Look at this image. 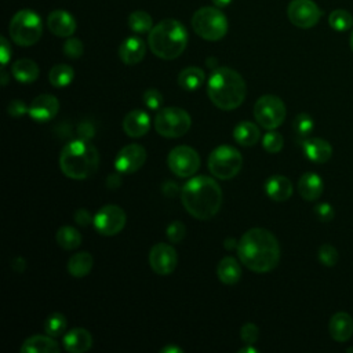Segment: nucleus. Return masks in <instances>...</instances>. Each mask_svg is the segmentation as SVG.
<instances>
[{"mask_svg":"<svg viewBox=\"0 0 353 353\" xmlns=\"http://www.w3.org/2000/svg\"><path fill=\"white\" fill-rule=\"evenodd\" d=\"M237 254L245 268L256 273H265L277 266L280 245L272 232L254 228L241 236L237 244Z\"/></svg>","mask_w":353,"mask_h":353,"instance_id":"1","label":"nucleus"},{"mask_svg":"<svg viewBox=\"0 0 353 353\" xmlns=\"http://www.w3.org/2000/svg\"><path fill=\"white\" fill-rule=\"evenodd\" d=\"M181 200L185 210L194 218L205 221L212 218L221 208L222 190L210 176L190 178L182 188Z\"/></svg>","mask_w":353,"mask_h":353,"instance_id":"2","label":"nucleus"},{"mask_svg":"<svg viewBox=\"0 0 353 353\" xmlns=\"http://www.w3.org/2000/svg\"><path fill=\"white\" fill-rule=\"evenodd\" d=\"M244 79L233 69L216 68L207 83V94L211 102L222 110H233L239 108L245 98Z\"/></svg>","mask_w":353,"mask_h":353,"instance_id":"3","label":"nucleus"},{"mask_svg":"<svg viewBox=\"0 0 353 353\" xmlns=\"http://www.w3.org/2000/svg\"><path fill=\"white\" fill-rule=\"evenodd\" d=\"M99 165V153L87 139L66 143L59 156L62 172L72 179H85L95 174Z\"/></svg>","mask_w":353,"mask_h":353,"instance_id":"4","label":"nucleus"},{"mask_svg":"<svg viewBox=\"0 0 353 353\" xmlns=\"http://www.w3.org/2000/svg\"><path fill=\"white\" fill-rule=\"evenodd\" d=\"M148 44L156 57L167 61L175 59L188 46V32L179 21L163 19L149 32Z\"/></svg>","mask_w":353,"mask_h":353,"instance_id":"5","label":"nucleus"},{"mask_svg":"<svg viewBox=\"0 0 353 353\" xmlns=\"http://www.w3.org/2000/svg\"><path fill=\"white\" fill-rule=\"evenodd\" d=\"M8 32L15 44L22 47L33 46L43 33L41 18L32 10H21L11 18Z\"/></svg>","mask_w":353,"mask_h":353,"instance_id":"6","label":"nucleus"},{"mask_svg":"<svg viewBox=\"0 0 353 353\" xmlns=\"http://www.w3.org/2000/svg\"><path fill=\"white\" fill-rule=\"evenodd\" d=\"M193 30L204 40H221L228 32V19L219 7H201L192 17Z\"/></svg>","mask_w":353,"mask_h":353,"instance_id":"7","label":"nucleus"},{"mask_svg":"<svg viewBox=\"0 0 353 353\" xmlns=\"http://www.w3.org/2000/svg\"><path fill=\"white\" fill-rule=\"evenodd\" d=\"M192 120L186 110L181 108H163L154 116L156 131L165 138H179L190 128Z\"/></svg>","mask_w":353,"mask_h":353,"instance_id":"8","label":"nucleus"},{"mask_svg":"<svg viewBox=\"0 0 353 353\" xmlns=\"http://www.w3.org/2000/svg\"><path fill=\"white\" fill-rule=\"evenodd\" d=\"M243 165V157L237 149L229 145L215 148L208 157L210 172L219 179H230L239 174Z\"/></svg>","mask_w":353,"mask_h":353,"instance_id":"9","label":"nucleus"},{"mask_svg":"<svg viewBox=\"0 0 353 353\" xmlns=\"http://www.w3.org/2000/svg\"><path fill=\"white\" fill-rule=\"evenodd\" d=\"M285 114V105L276 95H263L254 105V117L266 130H274L281 125Z\"/></svg>","mask_w":353,"mask_h":353,"instance_id":"10","label":"nucleus"},{"mask_svg":"<svg viewBox=\"0 0 353 353\" xmlns=\"http://www.w3.org/2000/svg\"><path fill=\"white\" fill-rule=\"evenodd\" d=\"M170 170L179 178H188L196 174L200 167V157L197 152L186 145L174 148L167 157Z\"/></svg>","mask_w":353,"mask_h":353,"instance_id":"11","label":"nucleus"},{"mask_svg":"<svg viewBox=\"0 0 353 353\" xmlns=\"http://www.w3.org/2000/svg\"><path fill=\"white\" fill-rule=\"evenodd\" d=\"M287 15L296 28L309 29L320 21L323 11L312 0H292L287 7Z\"/></svg>","mask_w":353,"mask_h":353,"instance_id":"12","label":"nucleus"},{"mask_svg":"<svg viewBox=\"0 0 353 353\" xmlns=\"http://www.w3.org/2000/svg\"><path fill=\"white\" fill-rule=\"evenodd\" d=\"M95 229L103 236H114L125 225V212L114 204L103 205L92 219Z\"/></svg>","mask_w":353,"mask_h":353,"instance_id":"13","label":"nucleus"},{"mask_svg":"<svg viewBox=\"0 0 353 353\" xmlns=\"http://www.w3.org/2000/svg\"><path fill=\"white\" fill-rule=\"evenodd\" d=\"M149 263L150 268L160 276L172 273L178 263V256L174 247L165 243L154 244L149 252Z\"/></svg>","mask_w":353,"mask_h":353,"instance_id":"14","label":"nucleus"},{"mask_svg":"<svg viewBox=\"0 0 353 353\" xmlns=\"http://www.w3.org/2000/svg\"><path fill=\"white\" fill-rule=\"evenodd\" d=\"M146 160V150L139 143H130L124 146L116 156L114 165L121 174H131L138 171Z\"/></svg>","mask_w":353,"mask_h":353,"instance_id":"15","label":"nucleus"},{"mask_svg":"<svg viewBox=\"0 0 353 353\" xmlns=\"http://www.w3.org/2000/svg\"><path fill=\"white\" fill-rule=\"evenodd\" d=\"M58 110H59L58 99L51 94H41L32 101L28 109V113L37 123H46V121H50L52 117H55Z\"/></svg>","mask_w":353,"mask_h":353,"instance_id":"16","label":"nucleus"},{"mask_svg":"<svg viewBox=\"0 0 353 353\" xmlns=\"http://www.w3.org/2000/svg\"><path fill=\"white\" fill-rule=\"evenodd\" d=\"M47 26L58 37H70L76 30V21L65 10H55L47 17Z\"/></svg>","mask_w":353,"mask_h":353,"instance_id":"17","label":"nucleus"},{"mask_svg":"<svg viewBox=\"0 0 353 353\" xmlns=\"http://www.w3.org/2000/svg\"><path fill=\"white\" fill-rule=\"evenodd\" d=\"M150 128V119L146 112L134 109L125 114L123 120V130L128 137L139 138L143 137Z\"/></svg>","mask_w":353,"mask_h":353,"instance_id":"18","label":"nucleus"},{"mask_svg":"<svg viewBox=\"0 0 353 353\" xmlns=\"http://www.w3.org/2000/svg\"><path fill=\"white\" fill-rule=\"evenodd\" d=\"M146 52L145 41L138 36L127 37L119 47V57L125 65L139 63Z\"/></svg>","mask_w":353,"mask_h":353,"instance_id":"19","label":"nucleus"},{"mask_svg":"<svg viewBox=\"0 0 353 353\" xmlns=\"http://www.w3.org/2000/svg\"><path fill=\"white\" fill-rule=\"evenodd\" d=\"M328 331L334 341L346 342L353 335V319L346 312H336L328 323Z\"/></svg>","mask_w":353,"mask_h":353,"instance_id":"20","label":"nucleus"},{"mask_svg":"<svg viewBox=\"0 0 353 353\" xmlns=\"http://www.w3.org/2000/svg\"><path fill=\"white\" fill-rule=\"evenodd\" d=\"M305 156L314 163H325L332 156V146L321 138H309L302 142Z\"/></svg>","mask_w":353,"mask_h":353,"instance_id":"21","label":"nucleus"},{"mask_svg":"<svg viewBox=\"0 0 353 353\" xmlns=\"http://www.w3.org/2000/svg\"><path fill=\"white\" fill-rule=\"evenodd\" d=\"M92 346V336L84 328H73L63 335V347L70 353H83Z\"/></svg>","mask_w":353,"mask_h":353,"instance_id":"22","label":"nucleus"},{"mask_svg":"<svg viewBox=\"0 0 353 353\" xmlns=\"http://www.w3.org/2000/svg\"><path fill=\"white\" fill-rule=\"evenodd\" d=\"M324 189L323 179L316 172H305L298 181V192L307 201L317 200Z\"/></svg>","mask_w":353,"mask_h":353,"instance_id":"23","label":"nucleus"},{"mask_svg":"<svg viewBox=\"0 0 353 353\" xmlns=\"http://www.w3.org/2000/svg\"><path fill=\"white\" fill-rule=\"evenodd\" d=\"M266 193L272 200L285 201L292 194V183L284 175H272L265 185Z\"/></svg>","mask_w":353,"mask_h":353,"instance_id":"24","label":"nucleus"},{"mask_svg":"<svg viewBox=\"0 0 353 353\" xmlns=\"http://www.w3.org/2000/svg\"><path fill=\"white\" fill-rule=\"evenodd\" d=\"M61 347L50 335H33L21 346V353H59Z\"/></svg>","mask_w":353,"mask_h":353,"instance_id":"25","label":"nucleus"},{"mask_svg":"<svg viewBox=\"0 0 353 353\" xmlns=\"http://www.w3.org/2000/svg\"><path fill=\"white\" fill-rule=\"evenodd\" d=\"M218 279L228 285L236 284L241 277V268L233 256H225L216 268Z\"/></svg>","mask_w":353,"mask_h":353,"instance_id":"26","label":"nucleus"},{"mask_svg":"<svg viewBox=\"0 0 353 353\" xmlns=\"http://www.w3.org/2000/svg\"><path fill=\"white\" fill-rule=\"evenodd\" d=\"M12 76L21 83H32L39 77V66L32 59H18L11 66Z\"/></svg>","mask_w":353,"mask_h":353,"instance_id":"27","label":"nucleus"},{"mask_svg":"<svg viewBox=\"0 0 353 353\" xmlns=\"http://www.w3.org/2000/svg\"><path fill=\"white\" fill-rule=\"evenodd\" d=\"M204 79L205 74L203 69L197 66H189L181 70V73L178 74V84L186 91H194L204 83Z\"/></svg>","mask_w":353,"mask_h":353,"instance_id":"28","label":"nucleus"},{"mask_svg":"<svg viewBox=\"0 0 353 353\" xmlns=\"http://www.w3.org/2000/svg\"><path fill=\"white\" fill-rule=\"evenodd\" d=\"M233 137L237 143L243 146H252L258 142L261 132L259 128L251 123V121H241L240 124L236 125L233 131Z\"/></svg>","mask_w":353,"mask_h":353,"instance_id":"29","label":"nucleus"},{"mask_svg":"<svg viewBox=\"0 0 353 353\" xmlns=\"http://www.w3.org/2000/svg\"><path fill=\"white\" fill-rule=\"evenodd\" d=\"M92 256L90 252H77L68 261V270L73 277H84L92 268Z\"/></svg>","mask_w":353,"mask_h":353,"instance_id":"30","label":"nucleus"},{"mask_svg":"<svg viewBox=\"0 0 353 353\" xmlns=\"http://www.w3.org/2000/svg\"><path fill=\"white\" fill-rule=\"evenodd\" d=\"M73 77H74V70L72 66H69L66 63H59V65L52 66L50 70V74H48L51 85H54L57 88L69 85L72 83Z\"/></svg>","mask_w":353,"mask_h":353,"instance_id":"31","label":"nucleus"},{"mask_svg":"<svg viewBox=\"0 0 353 353\" xmlns=\"http://www.w3.org/2000/svg\"><path fill=\"white\" fill-rule=\"evenodd\" d=\"M57 243L65 250H74L81 244V234L72 226H62L55 234Z\"/></svg>","mask_w":353,"mask_h":353,"instance_id":"32","label":"nucleus"},{"mask_svg":"<svg viewBox=\"0 0 353 353\" xmlns=\"http://www.w3.org/2000/svg\"><path fill=\"white\" fill-rule=\"evenodd\" d=\"M128 28L138 34L148 33L153 28L152 17L146 11H134L128 17Z\"/></svg>","mask_w":353,"mask_h":353,"instance_id":"33","label":"nucleus"},{"mask_svg":"<svg viewBox=\"0 0 353 353\" xmlns=\"http://www.w3.org/2000/svg\"><path fill=\"white\" fill-rule=\"evenodd\" d=\"M330 26L336 32H345L353 26V17L346 10H334L328 17Z\"/></svg>","mask_w":353,"mask_h":353,"instance_id":"34","label":"nucleus"},{"mask_svg":"<svg viewBox=\"0 0 353 353\" xmlns=\"http://www.w3.org/2000/svg\"><path fill=\"white\" fill-rule=\"evenodd\" d=\"M66 330V317L61 313L50 314L44 321V331L50 336H59Z\"/></svg>","mask_w":353,"mask_h":353,"instance_id":"35","label":"nucleus"},{"mask_svg":"<svg viewBox=\"0 0 353 353\" xmlns=\"http://www.w3.org/2000/svg\"><path fill=\"white\" fill-rule=\"evenodd\" d=\"M283 135L277 131L269 130V132L265 134V137L262 138V146L268 153H277L283 149Z\"/></svg>","mask_w":353,"mask_h":353,"instance_id":"36","label":"nucleus"},{"mask_svg":"<svg viewBox=\"0 0 353 353\" xmlns=\"http://www.w3.org/2000/svg\"><path fill=\"white\" fill-rule=\"evenodd\" d=\"M292 127L294 131L301 135V137H307L313 128H314V121L312 119V116H309L307 113H299L294 121H292Z\"/></svg>","mask_w":353,"mask_h":353,"instance_id":"37","label":"nucleus"},{"mask_svg":"<svg viewBox=\"0 0 353 353\" xmlns=\"http://www.w3.org/2000/svg\"><path fill=\"white\" fill-rule=\"evenodd\" d=\"M319 261L327 266V268H332L334 265H336L338 262V251L334 245L325 243L319 248Z\"/></svg>","mask_w":353,"mask_h":353,"instance_id":"38","label":"nucleus"},{"mask_svg":"<svg viewBox=\"0 0 353 353\" xmlns=\"http://www.w3.org/2000/svg\"><path fill=\"white\" fill-rule=\"evenodd\" d=\"M83 51H84L83 43L79 39H76V37H69L63 43V54L68 58L77 59V58H80L83 55Z\"/></svg>","mask_w":353,"mask_h":353,"instance_id":"39","label":"nucleus"},{"mask_svg":"<svg viewBox=\"0 0 353 353\" xmlns=\"http://www.w3.org/2000/svg\"><path fill=\"white\" fill-rule=\"evenodd\" d=\"M143 102L152 110H160L163 105V95L156 88H148L143 92Z\"/></svg>","mask_w":353,"mask_h":353,"instance_id":"40","label":"nucleus"},{"mask_svg":"<svg viewBox=\"0 0 353 353\" xmlns=\"http://www.w3.org/2000/svg\"><path fill=\"white\" fill-rule=\"evenodd\" d=\"M186 234V228L182 222L174 221L167 228V237L171 243H181Z\"/></svg>","mask_w":353,"mask_h":353,"instance_id":"41","label":"nucleus"},{"mask_svg":"<svg viewBox=\"0 0 353 353\" xmlns=\"http://www.w3.org/2000/svg\"><path fill=\"white\" fill-rule=\"evenodd\" d=\"M258 336H259V330L255 324L252 323H247L241 327V331H240V338L244 343L247 345H254L256 341H258Z\"/></svg>","mask_w":353,"mask_h":353,"instance_id":"42","label":"nucleus"},{"mask_svg":"<svg viewBox=\"0 0 353 353\" xmlns=\"http://www.w3.org/2000/svg\"><path fill=\"white\" fill-rule=\"evenodd\" d=\"M314 215H316V218L319 221L328 222V221H331L334 218L335 212H334V208H332L331 204H328V203H319L314 207Z\"/></svg>","mask_w":353,"mask_h":353,"instance_id":"43","label":"nucleus"},{"mask_svg":"<svg viewBox=\"0 0 353 353\" xmlns=\"http://www.w3.org/2000/svg\"><path fill=\"white\" fill-rule=\"evenodd\" d=\"M29 108H26V105L21 101V99H12L8 106H7V110H8V114L14 116V117H19L22 116L23 113L28 112Z\"/></svg>","mask_w":353,"mask_h":353,"instance_id":"44","label":"nucleus"},{"mask_svg":"<svg viewBox=\"0 0 353 353\" xmlns=\"http://www.w3.org/2000/svg\"><path fill=\"white\" fill-rule=\"evenodd\" d=\"M0 43H1V44H0L1 65L6 66L7 62H8V59H10V57H11V47H10V44H8V41H7L6 37H0Z\"/></svg>","mask_w":353,"mask_h":353,"instance_id":"45","label":"nucleus"},{"mask_svg":"<svg viewBox=\"0 0 353 353\" xmlns=\"http://www.w3.org/2000/svg\"><path fill=\"white\" fill-rule=\"evenodd\" d=\"M74 221L79 225H81V226H87L91 222V215H90V212L87 210L80 208V210H77L74 212Z\"/></svg>","mask_w":353,"mask_h":353,"instance_id":"46","label":"nucleus"},{"mask_svg":"<svg viewBox=\"0 0 353 353\" xmlns=\"http://www.w3.org/2000/svg\"><path fill=\"white\" fill-rule=\"evenodd\" d=\"M106 183H108L109 189H116L121 183V179H120L119 175H109Z\"/></svg>","mask_w":353,"mask_h":353,"instance_id":"47","label":"nucleus"},{"mask_svg":"<svg viewBox=\"0 0 353 353\" xmlns=\"http://www.w3.org/2000/svg\"><path fill=\"white\" fill-rule=\"evenodd\" d=\"M12 269H15L17 272H22L23 269H25V259H22V258H15L14 261H12Z\"/></svg>","mask_w":353,"mask_h":353,"instance_id":"48","label":"nucleus"},{"mask_svg":"<svg viewBox=\"0 0 353 353\" xmlns=\"http://www.w3.org/2000/svg\"><path fill=\"white\" fill-rule=\"evenodd\" d=\"M163 353H182V349L178 346H165L161 349Z\"/></svg>","mask_w":353,"mask_h":353,"instance_id":"49","label":"nucleus"},{"mask_svg":"<svg viewBox=\"0 0 353 353\" xmlns=\"http://www.w3.org/2000/svg\"><path fill=\"white\" fill-rule=\"evenodd\" d=\"M212 3H214L216 7L223 8V7H228V6L232 3V0H212Z\"/></svg>","mask_w":353,"mask_h":353,"instance_id":"50","label":"nucleus"},{"mask_svg":"<svg viewBox=\"0 0 353 353\" xmlns=\"http://www.w3.org/2000/svg\"><path fill=\"white\" fill-rule=\"evenodd\" d=\"M225 243H226L225 247H226L228 250H230V248H233V247L236 245V240H234V239H226Z\"/></svg>","mask_w":353,"mask_h":353,"instance_id":"51","label":"nucleus"},{"mask_svg":"<svg viewBox=\"0 0 353 353\" xmlns=\"http://www.w3.org/2000/svg\"><path fill=\"white\" fill-rule=\"evenodd\" d=\"M239 352H240V353H256L258 350H256L255 347L250 346V347H243V349H240Z\"/></svg>","mask_w":353,"mask_h":353,"instance_id":"52","label":"nucleus"},{"mask_svg":"<svg viewBox=\"0 0 353 353\" xmlns=\"http://www.w3.org/2000/svg\"><path fill=\"white\" fill-rule=\"evenodd\" d=\"M1 83H3V85L7 84V73L4 70H1Z\"/></svg>","mask_w":353,"mask_h":353,"instance_id":"53","label":"nucleus"},{"mask_svg":"<svg viewBox=\"0 0 353 353\" xmlns=\"http://www.w3.org/2000/svg\"><path fill=\"white\" fill-rule=\"evenodd\" d=\"M350 47L353 50V30H352V34H350Z\"/></svg>","mask_w":353,"mask_h":353,"instance_id":"54","label":"nucleus"}]
</instances>
